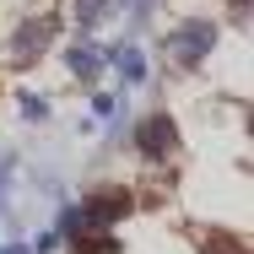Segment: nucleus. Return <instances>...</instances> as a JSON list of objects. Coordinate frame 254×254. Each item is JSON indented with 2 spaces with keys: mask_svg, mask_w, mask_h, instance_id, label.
I'll return each instance as SVG.
<instances>
[{
  "mask_svg": "<svg viewBox=\"0 0 254 254\" xmlns=\"http://www.w3.org/2000/svg\"><path fill=\"white\" fill-rule=\"evenodd\" d=\"M211 44H216V27H211V22H190V27H179V33L168 38V54H173L179 65H195V60L211 54Z\"/></svg>",
  "mask_w": 254,
  "mask_h": 254,
  "instance_id": "1",
  "label": "nucleus"
},
{
  "mask_svg": "<svg viewBox=\"0 0 254 254\" xmlns=\"http://www.w3.org/2000/svg\"><path fill=\"white\" fill-rule=\"evenodd\" d=\"M135 146L152 157V162H162V157L179 146V135H173V119H168V114H152V119H141V125H135Z\"/></svg>",
  "mask_w": 254,
  "mask_h": 254,
  "instance_id": "2",
  "label": "nucleus"
},
{
  "mask_svg": "<svg viewBox=\"0 0 254 254\" xmlns=\"http://www.w3.org/2000/svg\"><path fill=\"white\" fill-rule=\"evenodd\" d=\"M49 33H54V22H49V16L27 22V27L16 33V44H11V60H16V65H27L33 54H44V49H49Z\"/></svg>",
  "mask_w": 254,
  "mask_h": 254,
  "instance_id": "3",
  "label": "nucleus"
},
{
  "mask_svg": "<svg viewBox=\"0 0 254 254\" xmlns=\"http://www.w3.org/2000/svg\"><path fill=\"white\" fill-rule=\"evenodd\" d=\"M65 60H70V70H76L81 81H98L103 76V49H92V44H70Z\"/></svg>",
  "mask_w": 254,
  "mask_h": 254,
  "instance_id": "4",
  "label": "nucleus"
},
{
  "mask_svg": "<svg viewBox=\"0 0 254 254\" xmlns=\"http://www.w3.org/2000/svg\"><path fill=\"white\" fill-rule=\"evenodd\" d=\"M114 65H119V76H125L130 87L146 81V54L135 49V44H119V49H114Z\"/></svg>",
  "mask_w": 254,
  "mask_h": 254,
  "instance_id": "5",
  "label": "nucleus"
},
{
  "mask_svg": "<svg viewBox=\"0 0 254 254\" xmlns=\"http://www.w3.org/2000/svg\"><path fill=\"white\" fill-rule=\"evenodd\" d=\"M108 11H119V0H76V27H98Z\"/></svg>",
  "mask_w": 254,
  "mask_h": 254,
  "instance_id": "6",
  "label": "nucleus"
},
{
  "mask_svg": "<svg viewBox=\"0 0 254 254\" xmlns=\"http://www.w3.org/2000/svg\"><path fill=\"white\" fill-rule=\"evenodd\" d=\"M22 114H27V119H49V103L44 98H22Z\"/></svg>",
  "mask_w": 254,
  "mask_h": 254,
  "instance_id": "7",
  "label": "nucleus"
},
{
  "mask_svg": "<svg viewBox=\"0 0 254 254\" xmlns=\"http://www.w3.org/2000/svg\"><path fill=\"white\" fill-rule=\"evenodd\" d=\"M0 254H33V249H16V244H0Z\"/></svg>",
  "mask_w": 254,
  "mask_h": 254,
  "instance_id": "8",
  "label": "nucleus"
}]
</instances>
